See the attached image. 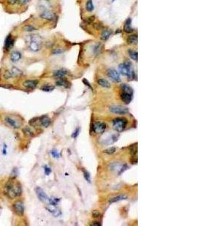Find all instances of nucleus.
Segmentation results:
<instances>
[{
	"instance_id": "nucleus-33",
	"label": "nucleus",
	"mask_w": 201,
	"mask_h": 226,
	"mask_svg": "<svg viewBox=\"0 0 201 226\" xmlns=\"http://www.w3.org/2000/svg\"><path fill=\"white\" fill-rule=\"evenodd\" d=\"M54 89V86L51 85H45L41 88L42 91H45V92H51V91H52Z\"/></svg>"
},
{
	"instance_id": "nucleus-41",
	"label": "nucleus",
	"mask_w": 201,
	"mask_h": 226,
	"mask_svg": "<svg viewBox=\"0 0 201 226\" xmlns=\"http://www.w3.org/2000/svg\"><path fill=\"white\" fill-rule=\"evenodd\" d=\"M83 83L84 84H85L86 86H87V87H88V88H90V89L93 90V88H92V87H91V84H90V83H89L88 81H87V79H83Z\"/></svg>"
},
{
	"instance_id": "nucleus-43",
	"label": "nucleus",
	"mask_w": 201,
	"mask_h": 226,
	"mask_svg": "<svg viewBox=\"0 0 201 226\" xmlns=\"http://www.w3.org/2000/svg\"><path fill=\"white\" fill-rule=\"evenodd\" d=\"M30 0H18V3L20 4V5H26L27 3H28V2H29Z\"/></svg>"
},
{
	"instance_id": "nucleus-15",
	"label": "nucleus",
	"mask_w": 201,
	"mask_h": 226,
	"mask_svg": "<svg viewBox=\"0 0 201 226\" xmlns=\"http://www.w3.org/2000/svg\"><path fill=\"white\" fill-rule=\"evenodd\" d=\"M40 124L41 125L43 126L44 128H48L50 124L51 123V119H49V117L47 115H45V116H42L41 119H40Z\"/></svg>"
},
{
	"instance_id": "nucleus-24",
	"label": "nucleus",
	"mask_w": 201,
	"mask_h": 226,
	"mask_svg": "<svg viewBox=\"0 0 201 226\" xmlns=\"http://www.w3.org/2000/svg\"><path fill=\"white\" fill-rule=\"evenodd\" d=\"M50 206H51V207H47V210H48L50 213H51L53 214V216H54L57 217V216H59L60 214H61V213H60V210H57V209H56V208H54V206H51V205H50Z\"/></svg>"
},
{
	"instance_id": "nucleus-31",
	"label": "nucleus",
	"mask_w": 201,
	"mask_h": 226,
	"mask_svg": "<svg viewBox=\"0 0 201 226\" xmlns=\"http://www.w3.org/2000/svg\"><path fill=\"white\" fill-rule=\"evenodd\" d=\"M130 150H131V154L133 156H135V155L137 154V143L136 144H133L130 147Z\"/></svg>"
},
{
	"instance_id": "nucleus-21",
	"label": "nucleus",
	"mask_w": 201,
	"mask_h": 226,
	"mask_svg": "<svg viewBox=\"0 0 201 226\" xmlns=\"http://www.w3.org/2000/svg\"><path fill=\"white\" fill-rule=\"evenodd\" d=\"M56 84L57 86H63V87H65V88H69V82H67L65 79L64 78H60L56 82Z\"/></svg>"
},
{
	"instance_id": "nucleus-28",
	"label": "nucleus",
	"mask_w": 201,
	"mask_h": 226,
	"mask_svg": "<svg viewBox=\"0 0 201 226\" xmlns=\"http://www.w3.org/2000/svg\"><path fill=\"white\" fill-rule=\"evenodd\" d=\"M60 199L57 198V197H51V198L48 199V203L50 204V205L54 206H56L58 204V203L60 202Z\"/></svg>"
},
{
	"instance_id": "nucleus-44",
	"label": "nucleus",
	"mask_w": 201,
	"mask_h": 226,
	"mask_svg": "<svg viewBox=\"0 0 201 226\" xmlns=\"http://www.w3.org/2000/svg\"><path fill=\"white\" fill-rule=\"evenodd\" d=\"M18 2V0H8V2L10 4V5H15L17 2Z\"/></svg>"
},
{
	"instance_id": "nucleus-22",
	"label": "nucleus",
	"mask_w": 201,
	"mask_h": 226,
	"mask_svg": "<svg viewBox=\"0 0 201 226\" xmlns=\"http://www.w3.org/2000/svg\"><path fill=\"white\" fill-rule=\"evenodd\" d=\"M127 42L129 45H136L137 44L138 38L136 35H132L127 38Z\"/></svg>"
},
{
	"instance_id": "nucleus-5",
	"label": "nucleus",
	"mask_w": 201,
	"mask_h": 226,
	"mask_svg": "<svg viewBox=\"0 0 201 226\" xmlns=\"http://www.w3.org/2000/svg\"><path fill=\"white\" fill-rule=\"evenodd\" d=\"M111 112L114 113V114H118V115H126L129 112V110L127 108L121 106H113L109 108Z\"/></svg>"
},
{
	"instance_id": "nucleus-23",
	"label": "nucleus",
	"mask_w": 201,
	"mask_h": 226,
	"mask_svg": "<svg viewBox=\"0 0 201 226\" xmlns=\"http://www.w3.org/2000/svg\"><path fill=\"white\" fill-rule=\"evenodd\" d=\"M127 196H125V195H118V196H116V197H112V198H111L109 200V203L111 204H112V203H115V202H118V201H123V200H125V199H127Z\"/></svg>"
},
{
	"instance_id": "nucleus-37",
	"label": "nucleus",
	"mask_w": 201,
	"mask_h": 226,
	"mask_svg": "<svg viewBox=\"0 0 201 226\" xmlns=\"http://www.w3.org/2000/svg\"><path fill=\"white\" fill-rule=\"evenodd\" d=\"M24 31L32 32V31H34V30H36V28L33 27V26L27 25V26H25V27H24Z\"/></svg>"
},
{
	"instance_id": "nucleus-8",
	"label": "nucleus",
	"mask_w": 201,
	"mask_h": 226,
	"mask_svg": "<svg viewBox=\"0 0 201 226\" xmlns=\"http://www.w3.org/2000/svg\"><path fill=\"white\" fill-rule=\"evenodd\" d=\"M36 192L37 196H38L40 201H42V202H48V197L42 188H41L40 187H37L36 188Z\"/></svg>"
},
{
	"instance_id": "nucleus-26",
	"label": "nucleus",
	"mask_w": 201,
	"mask_h": 226,
	"mask_svg": "<svg viewBox=\"0 0 201 226\" xmlns=\"http://www.w3.org/2000/svg\"><path fill=\"white\" fill-rule=\"evenodd\" d=\"M9 73L10 74H11V77L18 76V75H20L22 74V72L20 71L18 69H17V68L15 67H13L11 71H9Z\"/></svg>"
},
{
	"instance_id": "nucleus-12",
	"label": "nucleus",
	"mask_w": 201,
	"mask_h": 226,
	"mask_svg": "<svg viewBox=\"0 0 201 226\" xmlns=\"http://www.w3.org/2000/svg\"><path fill=\"white\" fill-rule=\"evenodd\" d=\"M133 95L130 94V93H125V92H122L121 94V98L122 101H123L124 103L129 104L133 100Z\"/></svg>"
},
{
	"instance_id": "nucleus-40",
	"label": "nucleus",
	"mask_w": 201,
	"mask_h": 226,
	"mask_svg": "<svg viewBox=\"0 0 201 226\" xmlns=\"http://www.w3.org/2000/svg\"><path fill=\"white\" fill-rule=\"evenodd\" d=\"M92 216L94 218H99L100 216V213L98 210H94L92 213Z\"/></svg>"
},
{
	"instance_id": "nucleus-36",
	"label": "nucleus",
	"mask_w": 201,
	"mask_h": 226,
	"mask_svg": "<svg viewBox=\"0 0 201 226\" xmlns=\"http://www.w3.org/2000/svg\"><path fill=\"white\" fill-rule=\"evenodd\" d=\"M115 151H116L115 147H111V148H109V149H107L104 150V152L106 154H109V155H110V154H113L114 152H115Z\"/></svg>"
},
{
	"instance_id": "nucleus-35",
	"label": "nucleus",
	"mask_w": 201,
	"mask_h": 226,
	"mask_svg": "<svg viewBox=\"0 0 201 226\" xmlns=\"http://www.w3.org/2000/svg\"><path fill=\"white\" fill-rule=\"evenodd\" d=\"M51 153L54 158H59L60 157V153L56 149H53L52 151H51Z\"/></svg>"
},
{
	"instance_id": "nucleus-2",
	"label": "nucleus",
	"mask_w": 201,
	"mask_h": 226,
	"mask_svg": "<svg viewBox=\"0 0 201 226\" xmlns=\"http://www.w3.org/2000/svg\"><path fill=\"white\" fill-rule=\"evenodd\" d=\"M118 70L122 75L127 76L130 80L135 79V73L131 67V63H124L120 64L118 66Z\"/></svg>"
},
{
	"instance_id": "nucleus-45",
	"label": "nucleus",
	"mask_w": 201,
	"mask_h": 226,
	"mask_svg": "<svg viewBox=\"0 0 201 226\" xmlns=\"http://www.w3.org/2000/svg\"><path fill=\"white\" fill-rule=\"evenodd\" d=\"M91 225H96V226H100L101 225V224H100V223H98V222H94V223H93L92 224H91Z\"/></svg>"
},
{
	"instance_id": "nucleus-38",
	"label": "nucleus",
	"mask_w": 201,
	"mask_h": 226,
	"mask_svg": "<svg viewBox=\"0 0 201 226\" xmlns=\"http://www.w3.org/2000/svg\"><path fill=\"white\" fill-rule=\"evenodd\" d=\"M79 133H80V128H77L76 129H75V130L73 132V134H72V137H73V138H76V137L79 135Z\"/></svg>"
},
{
	"instance_id": "nucleus-20",
	"label": "nucleus",
	"mask_w": 201,
	"mask_h": 226,
	"mask_svg": "<svg viewBox=\"0 0 201 226\" xmlns=\"http://www.w3.org/2000/svg\"><path fill=\"white\" fill-rule=\"evenodd\" d=\"M131 18L127 19V21H126V23H125L124 24V30L125 33H131L133 31V28L131 27Z\"/></svg>"
},
{
	"instance_id": "nucleus-32",
	"label": "nucleus",
	"mask_w": 201,
	"mask_h": 226,
	"mask_svg": "<svg viewBox=\"0 0 201 226\" xmlns=\"http://www.w3.org/2000/svg\"><path fill=\"white\" fill-rule=\"evenodd\" d=\"M23 131H24V133L25 134L26 136H27V137H33V132L32 131V130L30 129L29 128H25L23 129Z\"/></svg>"
},
{
	"instance_id": "nucleus-14",
	"label": "nucleus",
	"mask_w": 201,
	"mask_h": 226,
	"mask_svg": "<svg viewBox=\"0 0 201 226\" xmlns=\"http://www.w3.org/2000/svg\"><path fill=\"white\" fill-rule=\"evenodd\" d=\"M38 82L37 80H27L24 82V86L27 88H29V89H33L37 86Z\"/></svg>"
},
{
	"instance_id": "nucleus-3",
	"label": "nucleus",
	"mask_w": 201,
	"mask_h": 226,
	"mask_svg": "<svg viewBox=\"0 0 201 226\" xmlns=\"http://www.w3.org/2000/svg\"><path fill=\"white\" fill-rule=\"evenodd\" d=\"M113 128L115 131L121 133L126 128L127 125V120L124 118H116L113 120Z\"/></svg>"
},
{
	"instance_id": "nucleus-13",
	"label": "nucleus",
	"mask_w": 201,
	"mask_h": 226,
	"mask_svg": "<svg viewBox=\"0 0 201 226\" xmlns=\"http://www.w3.org/2000/svg\"><path fill=\"white\" fill-rule=\"evenodd\" d=\"M54 14L50 11H45L41 14V17L47 20H53L54 19Z\"/></svg>"
},
{
	"instance_id": "nucleus-46",
	"label": "nucleus",
	"mask_w": 201,
	"mask_h": 226,
	"mask_svg": "<svg viewBox=\"0 0 201 226\" xmlns=\"http://www.w3.org/2000/svg\"><path fill=\"white\" fill-rule=\"evenodd\" d=\"M112 1H113V2H114V0H112Z\"/></svg>"
},
{
	"instance_id": "nucleus-30",
	"label": "nucleus",
	"mask_w": 201,
	"mask_h": 226,
	"mask_svg": "<svg viewBox=\"0 0 201 226\" xmlns=\"http://www.w3.org/2000/svg\"><path fill=\"white\" fill-rule=\"evenodd\" d=\"M82 171H83V174H84V179H85V180L87 181V182H89V183H91V174H90V173H89L88 171H87V170H82Z\"/></svg>"
},
{
	"instance_id": "nucleus-19",
	"label": "nucleus",
	"mask_w": 201,
	"mask_h": 226,
	"mask_svg": "<svg viewBox=\"0 0 201 226\" xmlns=\"http://www.w3.org/2000/svg\"><path fill=\"white\" fill-rule=\"evenodd\" d=\"M121 89L122 92H125V93L133 95V91L132 88H131V86H129L128 84H122L121 85Z\"/></svg>"
},
{
	"instance_id": "nucleus-16",
	"label": "nucleus",
	"mask_w": 201,
	"mask_h": 226,
	"mask_svg": "<svg viewBox=\"0 0 201 226\" xmlns=\"http://www.w3.org/2000/svg\"><path fill=\"white\" fill-rule=\"evenodd\" d=\"M13 45H14V39L11 38V35H8L5 41V47L6 49L9 50L13 47Z\"/></svg>"
},
{
	"instance_id": "nucleus-11",
	"label": "nucleus",
	"mask_w": 201,
	"mask_h": 226,
	"mask_svg": "<svg viewBox=\"0 0 201 226\" xmlns=\"http://www.w3.org/2000/svg\"><path fill=\"white\" fill-rule=\"evenodd\" d=\"M6 122L7 123L10 127L13 128H19L20 127V123H19L18 121H17L16 119H14L11 117H6L5 119Z\"/></svg>"
},
{
	"instance_id": "nucleus-17",
	"label": "nucleus",
	"mask_w": 201,
	"mask_h": 226,
	"mask_svg": "<svg viewBox=\"0 0 201 226\" xmlns=\"http://www.w3.org/2000/svg\"><path fill=\"white\" fill-rule=\"evenodd\" d=\"M68 74V71L65 69H60L54 72V76L57 78H64L66 75Z\"/></svg>"
},
{
	"instance_id": "nucleus-29",
	"label": "nucleus",
	"mask_w": 201,
	"mask_h": 226,
	"mask_svg": "<svg viewBox=\"0 0 201 226\" xmlns=\"http://www.w3.org/2000/svg\"><path fill=\"white\" fill-rule=\"evenodd\" d=\"M128 54H129V56L131 57V59H133V60H135V61H137L138 54L136 51H133V50H129Z\"/></svg>"
},
{
	"instance_id": "nucleus-34",
	"label": "nucleus",
	"mask_w": 201,
	"mask_h": 226,
	"mask_svg": "<svg viewBox=\"0 0 201 226\" xmlns=\"http://www.w3.org/2000/svg\"><path fill=\"white\" fill-rule=\"evenodd\" d=\"M94 4H93L92 1L91 0H88V2L86 4V9L88 11H92L94 10Z\"/></svg>"
},
{
	"instance_id": "nucleus-25",
	"label": "nucleus",
	"mask_w": 201,
	"mask_h": 226,
	"mask_svg": "<svg viewBox=\"0 0 201 226\" xmlns=\"http://www.w3.org/2000/svg\"><path fill=\"white\" fill-rule=\"evenodd\" d=\"M98 84H100L101 87H103V88H109L111 87V84L110 83H109V82L107 80H105V79H100L99 80H98Z\"/></svg>"
},
{
	"instance_id": "nucleus-10",
	"label": "nucleus",
	"mask_w": 201,
	"mask_h": 226,
	"mask_svg": "<svg viewBox=\"0 0 201 226\" xmlns=\"http://www.w3.org/2000/svg\"><path fill=\"white\" fill-rule=\"evenodd\" d=\"M111 167H112V170H113L118 171V174H121L123 172H124L127 169V165L125 164H118V163H114L113 164H112Z\"/></svg>"
},
{
	"instance_id": "nucleus-39",
	"label": "nucleus",
	"mask_w": 201,
	"mask_h": 226,
	"mask_svg": "<svg viewBox=\"0 0 201 226\" xmlns=\"http://www.w3.org/2000/svg\"><path fill=\"white\" fill-rule=\"evenodd\" d=\"M44 170H45V175L48 176L50 173H51V169L49 167H47V165L45 166H44Z\"/></svg>"
},
{
	"instance_id": "nucleus-9",
	"label": "nucleus",
	"mask_w": 201,
	"mask_h": 226,
	"mask_svg": "<svg viewBox=\"0 0 201 226\" xmlns=\"http://www.w3.org/2000/svg\"><path fill=\"white\" fill-rule=\"evenodd\" d=\"M107 74H108V76L110 78V79H112L113 81L116 82H120L121 81V76H120V74L116 71L115 69H110L107 71Z\"/></svg>"
},
{
	"instance_id": "nucleus-4",
	"label": "nucleus",
	"mask_w": 201,
	"mask_h": 226,
	"mask_svg": "<svg viewBox=\"0 0 201 226\" xmlns=\"http://www.w3.org/2000/svg\"><path fill=\"white\" fill-rule=\"evenodd\" d=\"M106 129V124L104 122L98 121L93 124V130L97 134H103Z\"/></svg>"
},
{
	"instance_id": "nucleus-7",
	"label": "nucleus",
	"mask_w": 201,
	"mask_h": 226,
	"mask_svg": "<svg viewBox=\"0 0 201 226\" xmlns=\"http://www.w3.org/2000/svg\"><path fill=\"white\" fill-rule=\"evenodd\" d=\"M13 210L18 216H23L24 213V204L21 201H17L13 204Z\"/></svg>"
},
{
	"instance_id": "nucleus-27",
	"label": "nucleus",
	"mask_w": 201,
	"mask_h": 226,
	"mask_svg": "<svg viewBox=\"0 0 201 226\" xmlns=\"http://www.w3.org/2000/svg\"><path fill=\"white\" fill-rule=\"evenodd\" d=\"M110 36H111V32L109 31V30H108V29H105V30H104V31L102 33L101 39L104 41L107 40V39L110 37Z\"/></svg>"
},
{
	"instance_id": "nucleus-18",
	"label": "nucleus",
	"mask_w": 201,
	"mask_h": 226,
	"mask_svg": "<svg viewBox=\"0 0 201 226\" xmlns=\"http://www.w3.org/2000/svg\"><path fill=\"white\" fill-rule=\"evenodd\" d=\"M21 58V54L19 51H12L11 54V60L12 62H17Z\"/></svg>"
},
{
	"instance_id": "nucleus-42",
	"label": "nucleus",
	"mask_w": 201,
	"mask_h": 226,
	"mask_svg": "<svg viewBox=\"0 0 201 226\" xmlns=\"http://www.w3.org/2000/svg\"><path fill=\"white\" fill-rule=\"evenodd\" d=\"M63 51H64L63 50L60 49V48H57V49H55L54 51H53L52 53L54 54H61Z\"/></svg>"
},
{
	"instance_id": "nucleus-6",
	"label": "nucleus",
	"mask_w": 201,
	"mask_h": 226,
	"mask_svg": "<svg viewBox=\"0 0 201 226\" xmlns=\"http://www.w3.org/2000/svg\"><path fill=\"white\" fill-rule=\"evenodd\" d=\"M29 48L33 51H38L41 48V42L37 37H33L29 42Z\"/></svg>"
},
{
	"instance_id": "nucleus-1",
	"label": "nucleus",
	"mask_w": 201,
	"mask_h": 226,
	"mask_svg": "<svg viewBox=\"0 0 201 226\" xmlns=\"http://www.w3.org/2000/svg\"><path fill=\"white\" fill-rule=\"evenodd\" d=\"M4 192L8 198L14 199L19 197L22 194L21 186L19 183H15L14 182L9 181L5 186Z\"/></svg>"
}]
</instances>
